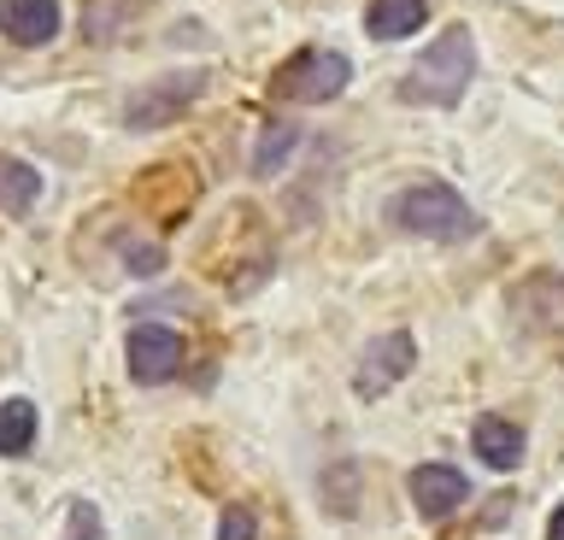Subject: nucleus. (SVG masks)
Wrapping results in <instances>:
<instances>
[{"label": "nucleus", "mask_w": 564, "mask_h": 540, "mask_svg": "<svg viewBox=\"0 0 564 540\" xmlns=\"http://www.w3.org/2000/svg\"><path fill=\"white\" fill-rule=\"evenodd\" d=\"M412 364H417V341L405 335V329H388V335H377L365 346L359 371H352V394H359V399H382L400 376H412Z\"/></svg>", "instance_id": "obj_4"}, {"label": "nucleus", "mask_w": 564, "mask_h": 540, "mask_svg": "<svg viewBox=\"0 0 564 540\" xmlns=\"http://www.w3.org/2000/svg\"><path fill=\"white\" fill-rule=\"evenodd\" d=\"M546 540H564V505L553 511V522H546Z\"/></svg>", "instance_id": "obj_16"}, {"label": "nucleus", "mask_w": 564, "mask_h": 540, "mask_svg": "<svg viewBox=\"0 0 564 540\" xmlns=\"http://www.w3.org/2000/svg\"><path fill=\"white\" fill-rule=\"evenodd\" d=\"M394 223L405 235H423V241H465V235H476V212L465 206V195L447 188V183H412L394 200Z\"/></svg>", "instance_id": "obj_2"}, {"label": "nucleus", "mask_w": 564, "mask_h": 540, "mask_svg": "<svg viewBox=\"0 0 564 540\" xmlns=\"http://www.w3.org/2000/svg\"><path fill=\"white\" fill-rule=\"evenodd\" d=\"M159 265H165L159 247H130V271H159Z\"/></svg>", "instance_id": "obj_15"}, {"label": "nucleus", "mask_w": 564, "mask_h": 540, "mask_svg": "<svg viewBox=\"0 0 564 540\" xmlns=\"http://www.w3.org/2000/svg\"><path fill=\"white\" fill-rule=\"evenodd\" d=\"M218 540H253V511H241V505H229L218 517Z\"/></svg>", "instance_id": "obj_14"}, {"label": "nucleus", "mask_w": 564, "mask_h": 540, "mask_svg": "<svg viewBox=\"0 0 564 540\" xmlns=\"http://www.w3.org/2000/svg\"><path fill=\"white\" fill-rule=\"evenodd\" d=\"M200 71H183V77H165L159 89H148V95H135L130 100V112H123V124L130 130H159V124H171L176 112H188V100L200 95Z\"/></svg>", "instance_id": "obj_6"}, {"label": "nucleus", "mask_w": 564, "mask_h": 540, "mask_svg": "<svg viewBox=\"0 0 564 540\" xmlns=\"http://www.w3.org/2000/svg\"><path fill=\"white\" fill-rule=\"evenodd\" d=\"M35 200H42V177H35V165H24V159H0V212L24 218Z\"/></svg>", "instance_id": "obj_11"}, {"label": "nucleus", "mask_w": 564, "mask_h": 540, "mask_svg": "<svg viewBox=\"0 0 564 540\" xmlns=\"http://www.w3.org/2000/svg\"><path fill=\"white\" fill-rule=\"evenodd\" d=\"M176 364H183V335L165 323H141L130 329V376L148 382V388H159V382L176 376Z\"/></svg>", "instance_id": "obj_5"}, {"label": "nucleus", "mask_w": 564, "mask_h": 540, "mask_svg": "<svg viewBox=\"0 0 564 540\" xmlns=\"http://www.w3.org/2000/svg\"><path fill=\"white\" fill-rule=\"evenodd\" d=\"M294 142H300V130H294V124H264V135H259V153H253V170H259V177H276V170L289 165Z\"/></svg>", "instance_id": "obj_13"}, {"label": "nucleus", "mask_w": 564, "mask_h": 540, "mask_svg": "<svg viewBox=\"0 0 564 540\" xmlns=\"http://www.w3.org/2000/svg\"><path fill=\"white\" fill-rule=\"evenodd\" d=\"M465 499H470V482L458 476L453 464H417V470H412V505H417L430 522L447 517V511H458Z\"/></svg>", "instance_id": "obj_8"}, {"label": "nucleus", "mask_w": 564, "mask_h": 540, "mask_svg": "<svg viewBox=\"0 0 564 540\" xmlns=\"http://www.w3.org/2000/svg\"><path fill=\"white\" fill-rule=\"evenodd\" d=\"M59 0H0V36L18 47H47L59 36Z\"/></svg>", "instance_id": "obj_7"}, {"label": "nucleus", "mask_w": 564, "mask_h": 540, "mask_svg": "<svg viewBox=\"0 0 564 540\" xmlns=\"http://www.w3.org/2000/svg\"><path fill=\"white\" fill-rule=\"evenodd\" d=\"M347 82H352L347 54H329V47H300V54L276 71V95L317 107V100H335V95L347 89Z\"/></svg>", "instance_id": "obj_3"}, {"label": "nucleus", "mask_w": 564, "mask_h": 540, "mask_svg": "<svg viewBox=\"0 0 564 540\" xmlns=\"http://www.w3.org/2000/svg\"><path fill=\"white\" fill-rule=\"evenodd\" d=\"M470 71H476V42H470L465 24H453V30H441V36L423 47V59L405 71L400 95L423 100V107H458L465 89H470Z\"/></svg>", "instance_id": "obj_1"}, {"label": "nucleus", "mask_w": 564, "mask_h": 540, "mask_svg": "<svg viewBox=\"0 0 564 540\" xmlns=\"http://www.w3.org/2000/svg\"><path fill=\"white\" fill-rule=\"evenodd\" d=\"M35 447V406L30 399H7L0 406V459H24Z\"/></svg>", "instance_id": "obj_12"}, {"label": "nucleus", "mask_w": 564, "mask_h": 540, "mask_svg": "<svg viewBox=\"0 0 564 540\" xmlns=\"http://www.w3.org/2000/svg\"><path fill=\"white\" fill-rule=\"evenodd\" d=\"M423 19H430V0H370L365 30L377 42H405L412 30H423Z\"/></svg>", "instance_id": "obj_10"}, {"label": "nucleus", "mask_w": 564, "mask_h": 540, "mask_svg": "<svg viewBox=\"0 0 564 540\" xmlns=\"http://www.w3.org/2000/svg\"><path fill=\"white\" fill-rule=\"evenodd\" d=\"M470 447H476V459H482L488 470H518V459H523V429L506 423V417H476Z\"/></svg>", "instance_id": "obj_9"}]
</instances>
